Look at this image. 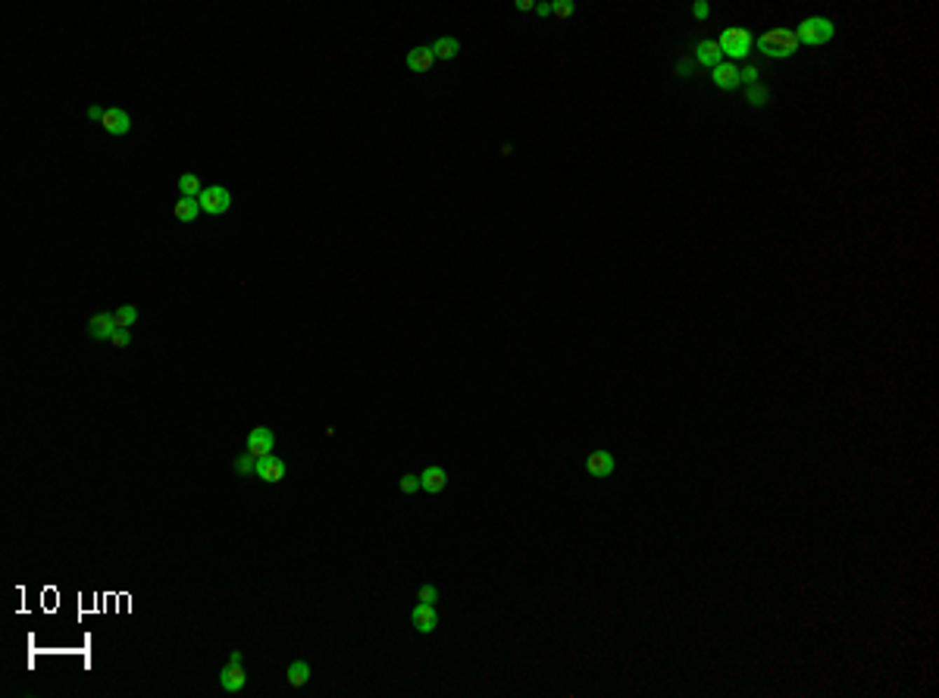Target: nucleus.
Listing matches in <instances>:
<instances>
[{
	"mask_svg": "<svg viewBox=\"0 0 939 698\" xmlns=\"http://www.w3.org/2000/svg\"><path fill=\"white\" fill-rule=\"evenodd\" d=\"M755 44H758V50L770 60H786L798 50V38H795L793 29H770V32H764V35H758Z\"/></svg>",
	"mask_w": 939,
	"mask_h": 698,
	"instance_id": "nucleus-1",
	"label": "nucleus"
},
{
	"mask_svg": "<svg viewBox=\"0 0 939 698\" xmlns=\"http://www.w3.org/2000/svg\"><path fill=\"white\" fill-rule=\"evenodd\" d=\"M833 22L830 19H823V16H808V19H802L798 22V29H795V38H798V44H808V47H821V44H827L830 38H833Z\"/></svg>",
	"mask_w": 939,
	"mask_h": 698,
	"instance_id": "nucleus-2",
	"label": "nucleus"
},
{
	"mask_svg": "<svg viewBox=\"0 0 939 698\" xmlns=\"http://www.w3.org/2000/svg\"><path fill=\"white\" fill-rule=\"evenodd\" d=\"M717 44H720V50L727 53V57L746 60L751 53V47H755V35H751L748 29H727L720 38H717Z\"/></svg>",
	"mask_w": 939,
	"mask_h": 698,
	"instance_id": "nucleus-3",
	"label": "nucleus"
},
{
	"mask_svg": "<svg viewBox=\"0 0 939 698\" xmlns=\"http://www.w3.org/2000/svg\"><path fill=\"white\" fill-rule=\"evenodd\" d=\"M245 683H247V670H245V657H241V652H232L229 655V661H226V667L219 670V686H223V692H241L245 689Z\"/></svg>",
	"mask_w": 939,
	"mask_h": 698,
	"instance_id": "nucleus-4",
	"label": "nucleus"
},
{
	"mask_svg": "<svg viewBox=\"0 0 939 698\" xmlns=\"http://www.w3.org/2000/svg\"><path fill=\"white\" fill-rule=\"evenodd\" d=\"M198 204H200V210H204V213L219 217V213H226L232 207V194H229V188H223V185H207L204 191H200Z\"/></svg>",
	"mask_w": 939,
	"mask_h": 698,
	"instance_id": "nucleus-5",
	"label": "nucleus"
},
{
	"mask_svg": "<svg viewBox=\"0 0 939 698\" xmlns=\"http://www.w3.org/2000/svg\"><path fill=\"white\" fill-rule=\"evenodd\" d=\"M273 448H276V435L270 432L266 426H257V429H251L247 432V454L251 458H266V454H273Z\"/></svg>",
	"mask_w": 939,
	"mask_h": 698,
	"instance_id": "nucleus-6",
	"label": "nucleus"
},
{
	"mask_svg": "<svg viewBox=\"0 0 939 698\" xmlns=\"http://www.w3.org/2000/svg\"><path fill=\"white\" fill-rule=\"evenodd\" d=\"M254 476H260L266 486H279L285 479V460L276 458V454H266V458L257 460V473Z\"/></svg>",
	"mask_w": 939,
	"mask_h": 698,
	"instance_id": "nucleus-7",
	"label": "nucleus"
},
{
	"mask_svg": "<svg viewBox=\"0 0 939 698\" xmlns=\"http://www.w3.org/2000/svg\"><path fill=\"white\" fill-rule=\"evenodd\" d=\"M100 125H104L110 135L123 138V135H129V132H132V116L125 110H119V107H110V110L104 113V119H100Z\"/></svg>",
	"mask_w": 939,
	"mask_h": 698,
	"instance_id": "nucleus-8",
	"label": "nucleus"
},
{
	"mask_svg": "<svg viewBox=\"0 0 939 698\" xmlns=\"http://www.w3.org/2000/svg\"><path fill=\"white\" fill-rule=\"evenodd\" d=\"M711 82L717 85L720 91H733V88H739V66L736 63H717L714 69H711Z\"/></svg>",
	"mask_w": 939,
	"mask_h": 698,
	"instance_id": "nucleus-9",
	"label": "nucleus"
},
{
	"mask_svg": "<svg viewBox=\"0 0 939 698\" xmlns=\"http://www.w3.org/2000/svg\"><path fill=\"white\" fill-rule=\"evenodd\" d=\"M116 320H113V313H94V317L88 320V335L94 341H110L113 338V332H116Z\"/></svg>",
	"mask_w": 939,
	"mask_h": 698,
	"instance_id": "nucleus-10",
	"label": "nucleus"
},
{
	"mask_svg": "<svg viewBox=\"0 0 939 698\" xmlns=\"http://www.w3.org/2000/svg\"><path fill=\"white\" fill-rule=\"evenodd\" d=\"M614 467H617V460H614L610 451H592L586 458V470H589V476H595V479H608V476L614 473Z\"/></svg>",
	"mask_w": 939,
	"mask_h": 698,
	"instance_id": "nucleus-11",
	"label": "nucleus"
},
{
	"mask_svg": "<svg viewBox=\"0 0 939 698\" xmlns=\"http://www.w3.org/2000/svg\"><path fill=\"white\" fill-rule=\"evenodd\" d=\"M411 623L417 633H432L439 627V610H435V605H420L417 601V608L411 610Z\"/></svg>",
	"mask_w": 939,
	"mask_h": 698,
	"instance_id": "nucleus-12",
	"label": "nucleus"
},
{
	"mask_svg": "<svg viewBox=\"0 0 939 698\" xmlns=\"http://www.w3.org/2000/svg\"><path fill=\"white\" fill-rule=\"evenodd\" d=\"M445 486H448V473L441 467H426L420 473V488L426 495H441V492H445Z\"/></svg>",
	"mask_w": 939,
	"mask_h": 698,
	"instance_id": "nucleus-13",
	"label": "nucleus"
},
{
	"mask_svg": "<svg viewBox=\"0 0 939 698\" xmlns=\"http://www.w3.org/2000/svg\"><path fill=\"white\" fill-rule=\"evenodd\" d=\"M695 63H701V66H711V69H714V66L717 63H723V50H720V44H717L714 41V38H704V41H699V44H695Z\"/></svg>",
	"mask_w": 939,
	"mask_h": 698,
	"instance_id": "nucleus-14",
	"label": "nucleus"
},
{
	"mask_svg": "<svg viewBox=\"0 0 939 698\" xmlns=\"http://www.w3.org/2000/svg\"><path fill=\"white\" fill-rule=\"evenodd\" d=\"M407 69L411 72H417V76H423V72H429L432 69V63H435V57H432V50L429 47H413V50H407Z\"/></svg>",
	"mask_w": 939,
	"mask_h": 698,
	"instance_id": "nucleus-15",
	"label": "nucleus"
},
{
	"mask_svg": "<svg viewBox=\"0 0 939 698\" xmlns=\"http://www.w3.org/2000/svg\"><path fill=\"white\" fill-rule=\"evenodd\" d=\"M200 204H198V198H179L176 200V207H172V217L179 219V223H185V226H191L194 219L200 217Z\"/></svg>",
	"mask_w": 939,
	"mask_h": 698,
	"instance_id": "nucleus-16",
	"label": "nucleus"
},
{
	"mask_svg": "<svg viewBox=\"0 0 939 698\" xmlns=\"http://www.w3.org/2000/svg\"><path fill=\"white\" fill-rule=\"evenodd\" d=\"M285 683L288 689H304L310 683V664L307 661H292L285 670Z\"/></svg>",
	"mask_w": 939,
	"mask_h": 698,
	"instance_id": "nucleus-17",
	"label": "nucleus"
},
{
	"mask_svg": "<svg viewBox=\"0 0 939 698\" xmlns=\"http://www.w3.org/2000/svg\"><path fill=\"white\" fill-rule=\"evenodd\" d=\"M429 50H432L435 60H454L460 53V41H458V38H451V35H441V38H435V41L429 44Z\"/></svg>",
	"mask_w": 939,
	"mask_h": 698,
	"instance_id": "nucleus-18",
	"label": "nucleus"
},
{
	"mask_svg": "<svg viewBox=\"0 0 939 698\" xmlns=\"http://www.w3.org/2000/svg\"><path fill=\"white\" fill-rule=\"evenodd\" d=\"M200 191H204V185H200V176H194V172H185V176H179V194H182V198H200Z\"/></svg>",
	"mask_w": 939,
	"mask_h": 698,
	"instance_id": "nucleus-19",
	"label": "nucleus"
},
{
	"mask_svg": "<svg viewBox=\"0 0 939 698\" xmlns=\"http://www.w3.org/2000/svg\"><path fill=\"white\" fill-rule=\"evenodd\" d=\"M113 320H116L119 329H132V326L138 323V307L135 304H123L116 313H113Z\"/></svg>",
	"mask_w": 939,
	"mask_h": 698,
	"instance_id": "nucleus-20",
	"label": "nucleus"
},
{
	"mask_svg": "<svg viewBox=\"0 0 939 698\" xmlns=\"http://www.w3.org/2000/svg\"><path fill=\"white\" fill-rule=\"evenodd\" d=\"M235 473H238V476H254V473H257V458H251V454H238V458H235Z\"/></svg>",
	"mask_w": 939,
	"mask_h": 698,
	"instance_id": "nucleus-21",
	"label": "nucleus"
},
{
	"mask_svg": "<svg viewBox=\"0 0 939 698\" xmlns=\"http://www.w3.org/2000/svg\"><path fill=\"white\" fill-rule=\"evenodd\" d=\"M417 601L420 605H435V601H439V589H435L432 582H423L420 592H417Z\"/></svg>",
	"mask_w": 939,
	"mask_h": 698,
	"instance_id": "nucleus-22",
	"label": "nucleus"
},
{
	"mask_svg": "<svg viewBox=\"0 0 939 698\" xmlns=\"http://www.w3.org/2000/svg\"><path fill=\"white\" fill-rule=\"evenodd\" d=\"M573 13H576L573 0H558V4H551V16H558V19H570Z\"/></svg>",
	"mask_w": 939,
	"mask_h": 698,
	"instance_id": "nucleus-23",
	"label": "nucleus"
},
{
	"mask_svg": "<svg viewBox=\"0 0 939 698\" xmlns=\"http://www.w3.org/2000/svg\"><path fill=\"white\" fill-rule=\"evenodd\" d=\"M746 97H748L755 107H764V104H767V100H770V94H767V88H764V85H751Z\"/></svg>",
	"mask_w": 939,
	"mask_h": 698,
	"instance_id": "nucleus-24",
	"label": "nucleus"
},
{
	"mask_svg": "<svg viewBox=\"0 0 939 698\" xmlns=\"http://www.w3.org/2000/svg\"><path fill=\"white\" fill-rule=\"evenodd\" d=\"M398 488H401V492H404V495H413V492H420V476H417V473H407V476H401Z\"/></svg>",
	"mask_w": 939,
	"mask_h": 698,
	"instance_id": "nucleus-25",
	"label": "nucleus"
},
{
	"mask_svg": "<svg viewBox=\"0 0 939 698\" xmlns=\"http://www.w3.org/2000/svg\"><path fill=\"white\" fill-rule=\"evenodd\" d=\"M758 78H761V69H758V66L746 63V66L739 69V82H746L748 88H751V85H758Z\"/></svg>",
	"mask_w": 939,
	"mask_h": 698,
	"instance_id": "nucleus-26",
	"label": "nucleus"
},
{
	"mask_svg": "<svg viewBox=\"0 0 939 698\" xmlns=\"http://www.w3.org/2000/svg\"><path fill=\"white\" fill-rule=\"evenodd\" d=\"M110 345L116 348V351H119V348H129L132 345V332H129V329H116V332H113V338H110Z\"/></svg>",
	"mask_w": 939,
	"mask_h": 698,
	"instance_id": "nucleus-27",
	"label": "nucleus"
},
{
	"mask_svg": "<svg viewBox=\"0 0 939 698\" xmlns=\"http://www.w3.org/2000/svg\"><path fill=\"white\" fill-rule=\"evenodd\" d=\"M104 113H107V110H100V107H97V104H91V107H88V110H85V116H88V119H91V123H100V119H104Z\"/></svg>",
	"mask_w": 939,
	"mask_h": 698,
	"instance_id": "nucleus-28",
	"label": "nucleus"
},
{
	"mask_svg": "<svg viewBox=\"0 0 939 698\" xmlns=\"http://www.w3.org/2000/svg\"><path fill=\"white\" fill-rule=\"evenodd\" d=\"M708 13H711L708 4H701V0H699V4H692V16L695 19H708Z\"/></svg>",
	"mask_w": 939,
	"mask_h": 698,
	"instance_id": "nucleus-29",
	"label": "nucleus"
},
{
	"mask_svg": "<svg viewBox=\"0 0 939 698\" xmlns=\"http://www.w3.org/2000/svg\"><path fill=\"white\" fill-rule=\"evenodd\" d=\"M516 10H520V13H529V10H535V4H533V0H516Z\"/></svg>",
	"mask_w": 939,
	"mask_h": 698,
	"instance_id": "nucleus-30",
	"label": "nucleus"
},
{
	"mask_svg": "<svg viewBox=\"0 0 939 698\" xmlns=\"http://www.w3.org/2000/svg\"><path fill=\"white\" fill-rule=\"evenodd\" d=\"M535 13H539L542 19H545V16H551V4H535Z\"/></svg>",
	"mask_w": 939,
	"mask_h": 698,
	"instance_id": "nucleus-31",
	"label": "nucleus"
}]
</instances>
